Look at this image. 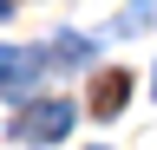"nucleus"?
Here are the masks:
<instances>
[{"mask_svg": "<svg viewBox=\"0 0 157 150\" xmlns=\"http://www.w3.org/2000/svg\"><path fill=\"white\" fill-rule=\"evenodd\" d=\"M78 124V111H72V98H46V104H26L13 118V144H33V150H46V144H59L66 130Z\"/></svg>", "mask_w": 157, "mask_h": 150, "instance_id": "nucleus-1", "label": "nucleus"}, {"mask_svg": "<svg viewBox=\"0 0 157 150\" xmlns=\"http://www.w3.org/2000/svg\"><path fill=\"white\" fill-rule=\"evenodd\" d=\"M39 72H46V52H33V46H0V91H7V98L33 91Z\"/></svg>", "mask_w": 157, "mask_h": 150, "instance_id": "nucleus-2", "label": "nucleus"}, {"mask_svg": "<svg viewBox=\"0 0 157 150\" xmlns=\"http://www.w3.org/2000/svg\"><path fill=\"white\" fill-rule=\"evenodd\" d=\"M92 59H98V39H85V33H52V46H46V65L52 72H78Z\"/></svg>", "mask_w": 157, "mask_h": 150, "instance_id": "nucleus-3", "label": "nucleus"}, {"mask_svg": "<svg viewBox=\"0 0 157 150\" xmlns=\"http://www.w3.org/2000/svg\"><path fill=\"white\" fill-rule=\"evenodd\" d=\"M124 98H131V72H105V79L92 85V111H98V118H118Z\"/></svg>", "mask_w": 157, "mask_h": 150, "instance_id": "nucleus-4", "label": "nucleus"}, {"mask_svg": "<svg viewBox=\"0 0 157 150\" xmlns=\"http://www.w3.org/2000/svg\"><path fill=\"white\" fill-rule=\"evenodd\" d=\"M7 13H13V0H0V20H7Z\"/></svg>", "mask_w": 157, "mask_h": 150, "instance_id": "nucleus-5", "label": "nucleus"}, {"mask_svg": "<svg viewBox=\"0 0 157 150\" xmlns=\"http://www.w3.org/2000/svg\"><path fill=\"white\" fill-rule=\"evenodd\" d=\"M151 98H157V72H151Z\"/></svg>", "mask_w": 157, "mask_h": 150, "instance_id": "nucleus-6", "label": "nucleus"}, {"mask_svg": "<svg viewBox=\"0 0 157 150\" xmlns=\"http://www.w3.org/2000/svg\"><path fill=\"white\" fill-rule=\"evenodd\" d=\"M137 7H144V0H137Z\"/></svg>", "mask_w": 157, "mask_h": 150, "instance_id": "nucleus-7", "label": "nucleus"}]
</instances>
